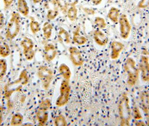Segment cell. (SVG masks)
Returning <instances> with one entry per match:
<instances>
[{
  "label": "cell",
  "mask_w": 149,
  "mask_h": 126,
  "mask_svg": "<svg viewBox=\"0 0 149 126\" xmlns=\"http://www.w3.org/2000/svg\"><path fill=\"white\" fill-rule=\"evenodd\" d=\"M29 76L26 70H22L19 76L18 79L13 81L8 82L5 86L3 90V97L8 99L17 91H20L29 82Z\"/></svg>",
  "instance_id": "cell-1"
},
{
  "label": "cell",
  "mask_w": 149,
  "mask_h": 126,
  "mask_svg": "<svg viewBox=\"0 0 149 126\" xmlns=\"http://www.w3.org/2000/svg\"><path fill=\"white\" fill-rule=\"evenodd\" d=\"M21 30V17L17 12H13L8 22L5 38L8 41H12L20 33Z\"/></svg>",
  "instance_id": "cell-2"
},
{
  "label": "cell",
  "mask_w": 149,
  "mask_h": 126,
  "mask_svg": "<svg viewBox=\"0 0 149 126\" xmlns=\"http://www.w3.org/2000/svg\"><path fill=\"white\" fill-rule=\"evenodd\" d=\"M118 109L120 125H130V121L132 119V111L129 104V98L126 94H123L120 98Z\"/></svg>",
  "instance_id": "cell-3"
},
{
  "label": "cell",
  "mask_w": 149,
  "mask_h": 126,
  "mask_svg": "<svg viewBox=\"0 0 149 126\" xmlns=\"http://www.w3.org/2000/svg\"><path fill=\"white\" fill-rule=\"evenodd\" d=\"M124 69L127 74V84L130 86H134L137 81L139 70L136 67V61L131 57L128 58L124 64Z\"/></svg>",
  "instance_id": "cell-4"
},
{
  "label": "cell",
  "mask_w": 149,
  "mask_h": 126,
  "mask_svg": "<svg viewBox=\"0 0 149 126\" xmlns=\"http://www.w3.org/2000/svg\"><path fill=\"white\" fill-rule=\"evenodd\" d=\"M37 76L41 81L43 89L48 90L54 77L52 70L47 66H40L38 68Z\"/></svg>",
  "instance_id": "cell-5"
},
{
  "label": "cell",
  "mask_w": 149,
  "mask_h": 126,
  "mask_svg": "<svg viewBox=\"0 0 149 126\" xmlns=\"http://www.w3.org/2000/svg\"><path fill=\"white\" fill-rule=\"evenodd\" d=\"M71 88L69 84V81L63 80L60 86V95L58 97L56 105L58 107H62L67 104L69 100Z\"/></svg>",
  "instance_id": "cell-6"
},
{
  "label": "cell",
  "mask_w": 149,
  "mask_h": 126,
  "mask_svg": "<svg viewBox=\"0 0 149 126\" xmlns=\"http://www.w3.org/2000/svg\"><path fill=\"white\" fill-rule=\"evenodd\" d=\"M118 23L120 37L123 39H127L129 37L132 29L131 25L128 19L127 15L125 14L120 15Z\"/></svg>",
  "instance_id": "cell-7"
},
{
  "label": "cell",
  "mask_w": 149,
  "mask_h": 126,
  "mask_svg": "<svg viewBox=\"0 0 149 126\" xmlns=\"http://www.w3.org/2000/svg\"><path fill=\"white\" fill-rule=\"evenodd\" d=\"M70 58L72 64L75 66H81L84 64V59L80 51L76 47H70L68 48Z\"/></svg>",
  "instance_id": "cell-8"
},
{
  "label": "cell",
  "mask_w": 149,
  "mask_h": 126,
  "mask_svg": "<svg viewBox=\"0 0 149 126\" xmlns=\"http://www.w3.org/2000/svg\"><path fill=\"white\" fill-rule=\"evenodd\" d=\"M139 71L141 72V79L143 81H149V59L147 56H142L139 65Z\"/></svg>",
  "instance_id": "cell-9"
},
{
  "label": "cell",
  "mask_w": 149,
  "mask_h": 126,
  "mask_svg": "<svg viewBox=\"0 0 149 126\" xmlns=\"http://www.w3.org/2000/svg\"><path fill=\"white\" fill-rule=\"evenodd\" d=\"M57 54V51L55 45L52 43H48L44 47V57L48 62H51L55 59Z\"/></svg>",
  "instance_id": "cell-10"
},
{
  "label": "cell",
  "mask_w": 149,
  "mask_h": 126,
  "mask_svg": "<svg viewBox=\"0 0 149 126\" xmlns=\"http://www.w3.org/2000/svg\"><path fill=\"white\" fill-rule=\"evenodd\" d=\"M141 108L146 116L147 125H149V95L146 92H143L140 95Z\"/></svg>",
  "instance_id": "cell-11"
},
{
  "label": "cell",
  "mask_w": 149,
  "mask_h": 126,
  "mask_svg": "<svg viewBox=\"0 0 149 126\" xmlns=\"http://www.w3.org/2000/svg\"><path fill=\"white\" fill-rule=\"evenodd\" d=\"M93 39L95 43L101 47L107 45L109 40L107 35L99 29L94 30L93 33Z\"/></svg>",
  "instance_id": "cell-12"
},
{
  "label": "cell",
  "mask_w": 149,
  "mask_h": 126,
  "mask_svg": "<svg viewBox=\"0 0 149 126\" xmlns=\"http://www.w3.org/2000/svg\"><path fill=\"white\" fill-rule=\"evenodd\" d=\"M111 58L112 59L115 60L119 58L120 53L124 49V45L120 42L113 41L111 43Z\"/></svg>",
  "instance_id": "cell-13"
},
{
  "label": "cell",
  "mask_w": 149,
  "mask_h": 126,
  "mask_svg": "<svg viewBox=\"0 0 149 126\" xmlns=\"http://www.w3.org/2000/svg\"><path fill=\"white\" fill-rule=\"evenodd\" d=\"M11 54V49L5 39L0 36V56L5 58Z\"/></svg>",
  "instance_id": "cell-14"
},
{
  "label": "cell",
  "mask_w": 149,
  "mask_h": 126,
  "mask_svg": "<svg viewBox=\"0 0 149 126\" xmlns=\"http://www.w3.org/2000/svg\"><path fill=\"white\" fill-rule=\"evenodd\" d=\"M78 2V1H74L72 2L70 5V7L68 8L66 15L67 17L71 22H74L77 17V14H78V10L76 8V5Z\"/></svg>",
  "instance_id": "cell-15"
},
{
  "label": "cell",
  "mask_w": 149,
  "mask_h": 126,
  "mask_svg": "<svg viewBox=\"0 0 149 126\" xmlns=\"http://www.w3.org/2000/svg\"><path fill=\"white\" fill-rule=\"evenodd\" d=\"M80 27L77 26L73 32L72 40L74 43L79 45H85L87 42L86 38L82 36L80 33Z\"/></svg>",
  "instance_id": "cell-16"
},
{
  "label": "cell",
  "mask_w": 149,
  "mask_h": 126,
  "mask_svg": "<svg viewBox=\"0 0 149 126\" xmlns=\"http://www.w3.org/2000/svg\"><path fill=\"white\" fill-rule=\"evenodd\" d=\"M36 116L38 122V125L39 126L45 125L49 118V114L48 111H42L38 109H37L36 112Z\"/></svg>",
  "instance_id": "cell-17"
},
{
  "label": "cell",
  "mask_w": 149,
  "mask_h": 126,
  "mask_svg": "<svg viewBox=\"0 0 149 126\" xmlns=\"http://www.w3.org/2000/svg\"><path fill=\"white\" fill-rule=\"evenodd\" d=\"M17 8L20 14L24 16H28L29 13V8L26 0H17Z\"/></svg>",
  "instance_id": "cell-18"
},
{
  "label": "cell",
  "mask_w": 149,
  "mask_h": 126,
  "mask_svg": "<svg viewBox=\"0 0 149 126\" xmlns=\"http://www.w3.org/2000/svg\"><path fill=\"white\" fill-rule=\"evenodd\" d=\"M57 38L59 40V42L61 43L64 44H70L71 42L70 40V36L67 30L65 29L64 28L60 27L58 34H57Z\"/></svg>",
  "instance_id": "cell-19"
},
{
  "label": "cell",
  "mask_w": 149,
  "mask_h": 126,
  "mask_svg": "<svg viewBox=\"0 0 149 126\" xmlns=\"http://www.w3.org/2000/svg\"><path fill=\"white\" fill-rule=\"evenodd\" d=\"M60 74L62 76L64 80L69 81L71 77V71L70 67L65 63H62L58 68Z\"/></svg>",
  "instance_id": "cell-20"
},
{
  "label": "cell",
  "mask_w": 149,
  "mask_h": 126,
  "mask_svg": "<svg viewBox=\"0 0 149 126\" xmlns=\"http://www.w3.org/2000/svg\"><path fill=\"white\" fill-rule=\"evenodd\" d=\"M119 16H120V11L119 9L115 7H112L109 9L107 17L113 23L117 24L118 22Z\"/></svg>",
  "instance_id": "cell-21"
},
{
  "label": "cell",
  "mask_w": 149,
  "mask_h": 126,
  "mask_svg": "<svg viewBox=\"0 0 149 126\" xmlns=\"http://www.w3.org/2000/svg\"><path fill=\"white\" fill-rule=\"evenodd\" d=\"M53 26L51 23L45 22L42 27V33L44 37L46 39H49L52 37Z\"/></svg>",
  "instance_id": "cell-22"
},
{
  "label": "cell",
  "mask_w": 149,
  "mask_h": 126,
  "mask_svg": "<svg viewBox=\"0 0 149 126\" xmlns=\"http://www.w3.org/2000/svg\"><path fill=\"white\" fill-rule=\"evenodd\" d=\"M20 45L22 48V51H26L33 49L34 43L31 39L29 38L24 37L20 42Z\"/></svg>",
  "instance_id": "cell-23"
},
{
  "label": "cell",
  "mask_w": 149,
  "mask_h": 126,
  "mask_svg": "<svg viewBox=\"0 0 149 126\" xmlns=\"http://www.w3.org/2000/svg\"><path fill=\"white\" fill-rule=\"evenodd\" d=\"M24 120V117L20 113H16L14 114L10 121V125L11 126H20L22 125Z\"/></svg>",
  "instance_id": "cell-24"
},
{
  "label": "cell",
  "mask_w": 149,
  "mask_h": 126,
  "mask_svg": "<svg viewBox=\"0 0 149 126\" xmlns=\"http://www.w3.org/2000/svg\"><path fill=\"white\" fill-rule=\"evenodd\" d=\"M57 8H59L61 12L63 14H66L67 10L68 8V3L67 0H54Z\"/></svg>",
  "instance_id": "cell-25"
},
{
  "label": "cell",
  "mask_w": 149,
  "mask_h": 126,
  "mask_svg": "<svg viewBox=\"0 0 149 126\" xmlns=\"http://www.w3.org/2000/svg\"><path fill=\"white\" fill-rule=\"evenodd\" d=\"M51 105H52V102L51 100L49 99H45V100H42L39 103L37 109L42 110V111H48L50 109Z\"/></svg>",
  "instance_id": "cell-26"
},
{
  "label": "cell",
  "mask_w": 149,
  "mask_h": 126,
  "mask_svg": "<svg viewBox=\"0 0 149 126\" xmlns=\"http://www.w3.org/2000/svg\"><path fill=\"white\" fill-rule=\"evenodd\" d=\"M29 27H30V31L31 32L36 34L38 33L41 29L40 28V25L38 22L34 20L33 18L31 19L30 23H29Z\"/></svg>",
  "instance_id": "cell-27"
},
{
  "label": "cell",
  "mask_w": 149,
  "mask_h": 126,
  "mask_svg": "<svg viewBox=\"0 0 149 126\" xmlns=\"http://www.w3.org/2000/svg\"><path fill=\"white\" fill-rule=\"evenodd\" d=\"M8 64L6 60L4 58L0 59V79H2L7 73Z\"/></svg>",
  "instance_id": "cell-28"
},
{
  "label": "cell",
  "mask_w": 149,
  "mask_h": 126,
  "mask_svg": "<svg viewBox=\"0 0 149 126\" xmlns=\"http://www.w3.org/2000/svg\"><path fill=\"white\" fill-rule=\"evenodd\" d=\"M59 15V11L58 8H50L47 11V18L49 20H54Z\"/></svg>",
  "instance_id": "cell-29"
},
{
  "label": "cell",
  "mask_w": 149,
  "mask_h": 126,
  "mask_svg": "<svg viewBox=\"0 0 149 126\" xmlns=\"http://www.w3.org/2000/svg\"><path fill=\"white\" fill-rule=\"evenodd\" d=\"M54 125L56 126H67V121L65 117L62 114L57 116L54 119Z\"/></svg>",
  "instance_id": "cell-30"
},
{
  "label": "cell",
  "mask_w": 149,
  "mask_h": 126,
  "mask_svg": "<svg viewBox=\"0 0 149 126\" xmlns=\"http://www.w3.org/2000/svg\"><path fill=\"white\" fill-rule=\"evenodd\" d=\"M94 24L99 29H104L107 26V24L104 19L100 16L95 17L94 19Z\"/></svg>",
  "instance_id": "cell-31"
},
{
  "label": "cell",
  "mask_w": 149,
  "mask_h": 126,
  "mask_svg": "<svg viewBox=\"0 0 149 126\" xmlns=\"http://www.w3.org/2000/svg\"><path fill=\"white\" fill-rule=\"evenodd\" d=\"M22 53L25 58L29 61L33 60L35 57V52L33 49L22 51Z\"/></svg>",
  "instance_id": "cell-32"
},
{
  "label": "cell",
  "mask_w": 149,
  "mask_h": 126,
  "mask_svg": "<svg viewBox=\"0 0 149 126\" xmlns=\"http://www.w3.org/2000/svg\"><path fill=\"white\" fill-rule=\"evenodd\" d=\"M132 116L134 117V119L140 120L142 118L141 114L137 107H134L132 109Z\"/></svg>",
  "instance_id": "cell-33"
},
{
  "label": "cell",
  "mask_w": 149,
  "mask_h": 126,
  "mask_svg": "<svg viewBox=\"0 0 149 126\" xmlns=\"http://www.w3.org/2000/svg\"><path fill=\"white\" fill-rule=\"evenodd\" d=\"M140 8H146L149 6V0H140L137 5Z\"/></svg>",
  "instance_id": "cell-34"
},
{
  "label": "cell",
  "mask_w": 149,
  "mask_h": 126,
  "mask_svg": "<svg viewBox=\"0 0 149 126\" xmlns=\"http://www.w3.org/2000/svg\"><path fill=\"white\" fill-rule=\"evenodd\" d=\"M3 3V8L5 10H8L13 4L14 0H2Z\"/></svg>",
  "instance_id": "cell-35"
},
{
  "label": "cell",
  "mask_w": 149,
  "mask_h": 126,
  "mask_svg": "<svg viewBox=\"0 0 149 126\" xmlns=\"http://www.w3.org/2000/svg\"><path fill=\"white\" fill-rule=\"evenodd\" d=\"M5 18L3 13L0 10V29H2L5 25Z\"/></svg>",
  "instance_id": "cell-36"
},
{
  "label": "cell",
  "mask_w": 149,
  "mask_h": 126,
  "mask_svg": "<svg viewBox=\"0 0 149 126\" xmlns=\"http://www.w3.org/2000/svg\"><path fill=\"white\" fill-rule=\"evenodd\" d=\"M84 11L88 15H93L95 14V11L92 8H84Z\"/></svg>",
  "instance_id": "cell-37"
},
{
  "label": "cell",
  "mask_w": 149,
  "mask_h": 126,
  "mask_svg": "<svg viewBox=\"0 0 149 126\" xmlns=\"http://www.w3.org/2000/svg\"><path fill=\"white\" fill-rule=\"evenodd\" d=\"M91 3L93 4V5L98 6L100 4H101L103 0H91Z\"/></svg>",
  "instance_id": "cell-38"
},
{
  "label": "cell",
  "mask_w": 149,
  "mask_h": 126,
  "mask_svg": "<svg viewBox=\"0 0 149 126\" xmlns=\"http://www.w3.org/2000/svg\"><path fill=\"white\" fill-rule=\"evenodd\" d=\"M2 122V108H0V125Z\"/></svg>",
  "instance_id": "cell-39"
},
{
  "label": "cell",
  "mask_w": 149,
  "mask_h": 126,
  "mask_svg": "<svg viewBox=\"0 0 149 126\" xmlns=\"http://www.w3.org/2000/svg\"><path fill=\"white\" fill-rule=\"evenodd\" d=\"M43 0H32L33 2L35 4H37V3H39L40 2H41Z\"/></svg>",
  "instance_id": "cell-40"
},
{
  "label": "cell",
  "mask_w": 149,
  "mask_h": 126,
  "mask_svg": "<svg viewBox=\"0 0 149 126\" xmlns=\"http://www.w3.org/2000/svg\"><path fill=\"white\" fill-rule=\"evenodd\" d=\"M114 0H108V2H112V1H113Z\"/></svg>",
  "instance_id": "cell-41"
},
{
  "label": "cell",
  "mask_w": 149,
  "mask_h": 126,
  "mask_svg": "<svg viewBox=\"0 0 149 126\" xmlns=\"http://www.w3.org/2000/svg\"><path fill=\"white\" fill-rule=\"evenodd\" d=\"M0 99H1V91H0ZM1 107L0 106V108H1Z\"/></svg>",
  "instance_id": "cell-42"
}]
</instances>
